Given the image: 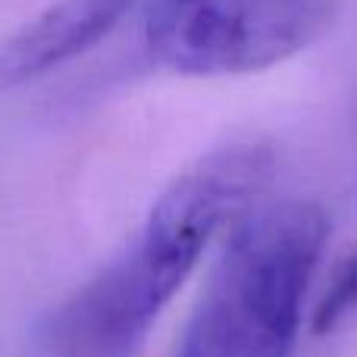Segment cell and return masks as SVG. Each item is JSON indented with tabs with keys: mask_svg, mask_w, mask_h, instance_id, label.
<instances>
[{
	"mask_svg": "<svg viewBox=\"0 0 357 357\" xmlns=\"http://www.w3.org/2000/svg\"><path fill=\"white\" fill-rule=\"evenodd\" d=\"M276 157L264 144H229L191 163L154 201L135 241L50 314L54 357H135L220 232L264 201Z\"/></svg>",
	"mask_w": 357,
	"mask_h": 357,
	"instance_id": "cell-1",
	"label": "cell"
},
{
	"mask_svg": "<svg viewBox=\"0 0 357 357\" xmlns=\"http://www.w3.org/2000/svg\"><path fill=\"white\" fill-rule=\"evenodd\" d=\"M329 222L310 201H260L222 254L173 357H291Z\"/></svg>",
	"mask_w": 357,
	"mask_h": 357,
	"instance_id": "cell-2",
	"label": "cell"
},
{
	"mask_svg": "<svg viewBox=\"0 0 357 357\" xmlns=\"http://www.w3.org/2000/svg\"><path fill=\"white\" fill-rule=\"evenodd\" d=\"M339 0H144L151 60L178 75H248L291 60L335 22Z\"/></svg>",
	"mask_w": 357,
	"mask_h": 357,
	"instance_id": "cell-3",
	"label": "cell"
},
{
	"mask_svg": "<svg viewBox=\"0 0 357 357\" xmlns=\"http://www.w3.org/2000/svg\"><path fill=\"white\" fill-rule=\"evenodd\" d=\"M132 0H50L0 44V91H13L75 60L107 38Z\"/></svg>",
	"mask_w": 357,
	"mask_h": 357,
	"instance_id": "cell-4",
	"label": "cell"
},
{
	"mask_svg": "<svg viewBox=\"0 0 357 357\" xmlns=\"http://www.w3.org/2000/svg\"><path fill=\"white\" fill-rule=\"evenodd\" d=\"M354 310H357V254L345 260V266L335 273L329 289L323 291L320 304H317V310H314V333L317 335L333 333Z\"/></svg>",
	"mask_w": 357,
	"mask_h": 357,
	"instance_id": "cell-5",
	"label": "cell"
}]
</instances>
